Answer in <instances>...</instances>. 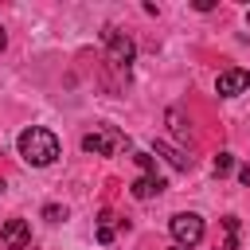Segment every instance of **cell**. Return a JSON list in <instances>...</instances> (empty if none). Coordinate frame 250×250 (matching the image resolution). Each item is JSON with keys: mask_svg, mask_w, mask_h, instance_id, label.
Instances as JSON below:
<instances>
[{"mask_svg": "<svg viewBox=\"0 0 250 250\" xmlns=\"http://www.w3.org/2000/svg\"><path fill=\"white\" fill-rule=\"evenodd\" d=\"M168 230H172L176 246H199V242H203V219H199L195 211H180V215H172Z\"/></svg>", "mask_w": 250, "mask_h": 250, "instance_id": "7a4b0ae2", "label": "cell"}, {"mask_svg": "<svg viewBox=\"0 0 250 250\" xmlns=\"http://www.w3.org/2000/svg\"><path fill=\"white\" fill-rule=\"evenodd\" d=\"M168 121H172V129H176V137H191V125L180 117V109H168Z\"/></svg>", "mask_w": 250, "mask_h": 250, "instance_id": "4fadbf2b", "label": "cell"}, {"mask_svg": "<svg viewBox=\"0 0 250 250\" xmlns=\"http://www.w3.org/2000/svg\"><path fill=\"white\" fill-rule=\"evenodd\" d=\"M133 160H137V168H141L145 176H156V156H152V152H133Z\"/></svg>", "mask_w": 250, "mask_h": 250, "instance_id": "8fae6325", "label": "cell"}, {"mask_svg": "<svg viewBox=\"0 0 250 250\" xmlns=\"http://www.w3.org/2000/svg\"><path fill=\"white\" fill-rule=\"evenodd\" d=\"M215 250H238V219L234 215L223 219V242H215Z\"/></svg>", "mask_w": 250, "mask_h": 250, "instance_id": "9c48e42d", "label": "cell"}, {"mask_svg": "<svg viewBox=\"0 0 250 250\" xmlns=\"http://www.w3.org/2000/svg\"><path fill=\"white\" fill-rule=\"evenodd\" d=\"M121 145H125V137L117 129H109V125H98L94 133L82 137V152H90V156H113Z\"/></svg>", "mask_w": 250, "mask_h": 250, "instance_id": "277c9868", "label": "cell"}, {"mask_svg": "<svg viewBox=\"0 0 250 250\" xmlns=\"http://www.w3.org/2000/svg\"><path fill=\"white\" fill-rule=\"evenodd\" d=\"M238 180H242V184L250 188V168H238Z\"/></svg>", "mask_w": 250, "mask_h": 250, "instance_id": "9a60e30c", "label": "cell"}, {"mask_svg": "<svg viewBox=\"0 0 250 250\" xmlns=\"http://www.w3.org/2000/svg\"><path fill=\"white\" fill-rule=\"evenodd\" d=\"M43 219L59 223V219H66V207H59V203H47V207H43Z\"/></svg>", "mask_w": 250, "mask_h": 250, "instance_id": "5bb4252c", "label": "cell"}, {"mask_svg": "<svg viewBox=\"0 0 250 250\" xmlns=\"http://www.w3.org/2000/svg\"><path fill=\"white\" fill-rule=\"evenodd\" d=\"M4 43H8V35H4V31H0V51H4Z\"/></svg>", "mask_w": 250, "mask_h": 250, "instance_id": "2e32d148", "label": "cell"}, {"mask_svg": "<svg viewBox=\"0 0 250 250\" xmlns=\"http://www.w3.org/2000/svg\"><path fill=\"white\" fill-rule=\"evenodd\" d=\"M0 242H4L8 250H35V238H31L27 219H8V223L0 227Z\"/></svg>", "mask_w": 250, "mask_h": 250, "instance_id": "5b68a950", "label": "cell"}, {"mask_svg": "<svg viewBox=\"0 0 250 250\" xmlns=\"http://www.w3.org/2000/svg\"><path fill=\"white\" fill-rule=\"evenodd\" d=\"M168 184L160 180V176H141V180H133L129 184V191H133V199H152V195H160Z\"/></svg>", "mask_w": 250, "mask_h": 250, "instance_id": "52a82bcc", "label": "cell"}, {"mask_svg": "<svg viewBox=\"0 0 250 250\" xmlns=\"http://www.w3.org/2000/svg\"><path fill=\"white\" fill-rule=\"evenodd\" d=\"M102 39H105V55H109V62H113L117 70H129L133 55H137L133 39H129L125 31H117V27H105V31H102Z\"/></svg>", "mask_w": 250, "mask_h": 250, "instance_id": "3957f363", "label": "cell"}, {"mask_svg": "<svg viewBox=\"0 0 250 250\" xmlns=\"http://www.w3.org/2000/svg\"><path fill=\"white\" fill-rule=\"evenodd\" d=\"M246 86H250V70H242V66H230V70H223L215 78V94L219 98H238Z\"/></svg>", "mask_w": 250, "mask_h": 250, "instance_id": "8992f818", "label": "cell"}, {"mask_svg": "<svg viewBox=\"0 0 250 250\" xmlns=\"http://www.w3.org/2000/svg\"><path fill=\"white\" fill-rule=\"evenodd\" d=\"M98 242H102V246H109V242H113V215H109V211H105V215H102V223H98Z\"/></svg>", "mask_w": 250, "mask_h": 250, "instance_id": "30bf717a", "label": "cell"}, {"mask_svg": "<svg viewBox=\"0 0 250 250\" xmlns=\"http://www.w3.org/2000/svg\"><path fill=\"white\" fill-rule=\"evenodd\" d=\"M230 168H234V156H230V152H219V156L211 160V172H215V176H227Z\"/></svg>", "mask_w": 250, "mask_h": 250, "instance_id": "7c38bea8", "label": "cell"}, {"mask_svg": "<svg viewBox=\"0 0 250 250\" xmlns=\"http://www.w3.org/2000/svg\"><path fill=\"white\" fill-rule=\"evenodd\" d=\"M16 148H20L23 164H31V168H47V164L59 160V137H55L51 129H39V125L23 129V133L16 137Z\"/></svg>", "mask_w": 250, "mask_h": 250, "instance_id": "6da1fadb", "label": "cell"}, {"mask_svg": "<svg viewBox=\"0 0 250 250\" xmlns=\"http://www.w3.org/2000/svg\"><path fill=\"white\" fill-rule=\"evenodd\" d=\"M246 20H250V16H246Z\"/></svg>", "mask_w": 250, "mask_h": 250, "instance_id": "e0dca14e", "label": "cell"}, {"mask_svg": "<svg viewBox=\"0 0 250 250\" xmlns=\"http://www.w3.org/2000/svg\"><path fill=\"white\" fill-rule=\"evenodd\" d=\"M156 152H160L172 168H180V172H188V168H191V156H184V152H180V148H172L168 141H156Z\"/></svg>", "mask_w": 250, "mask_h": 250, "instance_id": "ba28073f", "label": "cell"}]
</instances>
